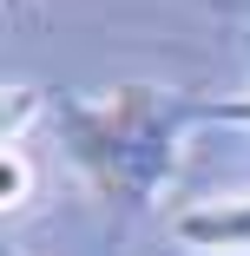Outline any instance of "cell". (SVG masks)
<instances>
[{
    "mask_svg": "<svg viewBox=\"0 0 250 256\" xmlns=\"http://www.w3.org/2000/svg\"><path fill=\"white\" fill-rule=\"evenodd\" d=\"M0 204H7V210H27L33 204V158H27V144H0Z\"/></svg>",
    "mask_w": 250,
    "mask_h": 256,
    "instance_id": "3",
    "label": "cell"
},
{
    "mask_svg": "<svg viewBox=\"0 0 250 256\" xmlns=\"http://www.w3.org/2000/svg\"><path fill=\"white\" fill-rule=\"evenodd\" d=\"M191 125H197V98L171 86H119L106 98L53 106V132L79 164V178L125 210H152L165 197Z\"/></svg>",
    "mask_w": 250,
    "mask_h": 256,
    "instance_id": "1",
    "label": "cell"
},
{
    "mask_svg": "<svg viewBox=\"0 0 250 256\" xmlns=\"http://www.w3.org/2000/svg\"><path fill=\"white\" fill-rule=\"evenodd\" d=\"M197 125H250V92H237V98H197Z\"/></svg>",
    "mask_w": 250,
    "mask_h": 256,
    "instance_id": "4",
    "label": "cell"
},
{
    "mask_svg": "<svg viewBox=\"0 0 250 256\" xmlns=\"http://www.w3.org/2000/svg\"><path fill=\"white\" fill-rule=\"evenodd\" d=\"M171 230H178V243H191V250H224V256H237V250H250V197L191 204Z\"/></svg>",
    "mask_w": 250,
    "mask_h": 256,
    "instance_id": "2",
    "label": "cell"
}]
</instances>
